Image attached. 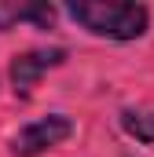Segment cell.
I'll return each instance as SVG.
<instances>
[{
  "mask_svg": "<svg viewBox=\"0 0 154 157\" xmlns=\"http://www.w3.org/2000/svg\"><path fill=\"white\" fill-rule=\"evenodd\" d=\"M63 11L84 33L114 44L140 40L151 29V7L140 0H70Z\"/></svg>",
  "mask_w": 154,
  "mask_h": 157,
  "instance_id": "obj_1",
  "label": "cell"
},
{
  "mask_svg": "<svg viewBox=\"0 0 154 157\" xmlns=\"http://www.w3.org/2000/svg\"><path fill=\"white\" fill-rule=\"evenodd\" d=\"M74 132H77L74 117H66V113H44V117L26 121L11 135L7 146H11V157H40L48 150H55V146H63Z\"/></svg>",
  "mask_w": 154,
  "mask_h": 157,
  "instance_id": "obj_2",
  "label": "cell"
},
{
  "mask_svg": "<svg viewBox=\"0 0 154 157\" xmlns=\"http://www.w3.org/2000/svg\"><path fill=\"white\" fill-rule=\"evenodd\" d=\"M66 48H30V51H18L11 62H7V80H11V91L18 99H30L37 80L51 70H59L66 62Z\"/></svg>",
  "mask_w": 154,
  "mask_h": 157,
  "instance_id": "obj_3",
  "label": "cell"
},
{
  "mask_svg": "<svg viewBox=\"0 0 154 157\" xmlns=\"http://www.w3.org/2000/svg\"><path fill=\"white\" fill-rule=\"evenodd\" d=\"M55 18H59V7L48 4V0H26V4L0 0V33L15 29L18 22H30L33 29H51Z\"/></svg>",
  "mask_w": 154,
  "mask_h": 157,
  "instance_id": "obj_4",
  "label": "cell"
},
{
  "mask_svg": "<svg viewBox=\"0 0 154 157\" xmlns=\"http://www.w3.org/2000/svg\"><path fill=\"white\" fill-rule=\"evenodd\" d=\"M121 132L140 146H154V110H121Z\"/></svg>",
  "mask_w": 154,
  "mask_h": 157,
  "instance_id": "obj_5",
  "label": "cell"
}]
</instances>
